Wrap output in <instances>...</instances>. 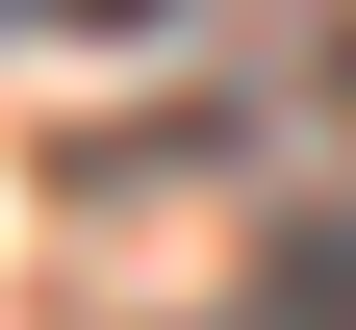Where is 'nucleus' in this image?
Masks as SVG:
<instances>
[{
    "label": "nucleus",
    "instance_id": "obj_1",
    "mask_svg": "<svg viewBox=\"0 0 356 330\" xmlns=\"http://www.w3.org/2000/svg\"><path fill=\"white\" fill-rule=\"evenodd\" d=\"M254 330H356V229H280V279H254Z\"/></svg>",
    "mask_w": 356,
    "mask_h": 330
},
{
    "label": "nucleus",
    "instance_id": "obj_2",
    "mask_svg": "<svg viewBox=\"0 0 356 330\" xmlns=\"http://www.w3.org/2000/svg\"><path fill=\"white\" fill-rule=\"evenodd\" d=\"M76 26H178V0H76Z\"/></svg>",
    "mask_w": 356,
    "mask_h": 330
}]
</instances>
